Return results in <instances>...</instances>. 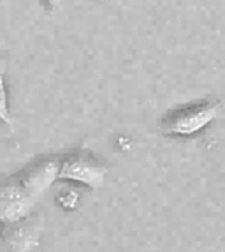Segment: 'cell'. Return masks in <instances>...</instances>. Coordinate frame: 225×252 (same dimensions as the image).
<instances>
[{
  "instance_id": "6",
  "label": "cell",
  "mask_w": 225,
  "mask_h": 252,
  "mask_svg": "<svg viewBox=\"0 0 225 252\" xmlns=\"http://www.w3.org/2000/svg\"><path fill=\"white\" fill-rule=\"evenodd\" d=\"M46 2H48V5H50L51 9H56L60 4H62L63 0H46Z\"/></svg>"
},
{
  "instance_id": "5",
  "label": "cell",
  "mask_w": 225,
  "mask_h": 252,
  "mask_svg": "<svg viewBox=\"0 0 225 252\" xmlns=\"http://www.w3.org/2000/svg\"><path fill=\"white\" fill-rule=\"evenodd\" d=\"M2 118L4 122H11L9 118V111H7V89H5V80L2 78Z\"/></svg>"
},
{
  "instance_id": "2",
  "label": "cell",
  "mask_w": 225,
  "mask_h": 252,
  "mask_svg": "<svg viewBox=\"0 0 225 252\" xmlns=\"http://www.w3.org/2000/svg\"><path fill=\"white\" fill-rule=\"evenodd\" d=\"M220 104L215 101H200L194 102L185 108L169 111L162 118V132L167 136H176V138H188L204 129L206 126L218 117Z\"/></svg>"
},
{
  "instance_id": "3",
  "label": "cell",
  "mask_w": 225,
  "mask_h": 252,
  "mask_svg": "<svg viewBox=\"0 0 225 252\" xmlns=\"http://www.w3.org/2000/svg\"><path fill=\"white\" fill-rule=\"evenodd\" d=\"M106 175H108V168L100 162L99 157H95L86 148L74 150L60 159L58 180L78 182L93 190H99L104 187Z\"/></svg>"
},
{
  "instance_id": "4",
  "label": "cell",
  "mask_w": 225,
  "mask_h": 252,
  "mask_svg": "<svg viewBox=\"0 0 225 252\" xmlns=\"http://www.w3.org/2000/svg\"><path fill=\"white\" fill-rule=\"evenodd\" d=\"M42 235V219L39 215L27 217L4 224V231L0 238V249L9 252H27L37 249Z\"/></svg>"
},
{
  "instance_id": "1",
  "label": "cell",
  "mask_w": 225,
  "mask_h": 252,
  "mask_svg": "<svg viewBox=\"0 0 225 252\" xmlns=\"http://www.w3.org/2000/svg\"><path fill=\"white\" fill-rule=\"evenodd\" d=\"M60 159H41L11 177L0 190V220L14 222L32 214L33 206L58 180Z\"/></svg>"
}]
</instances>
